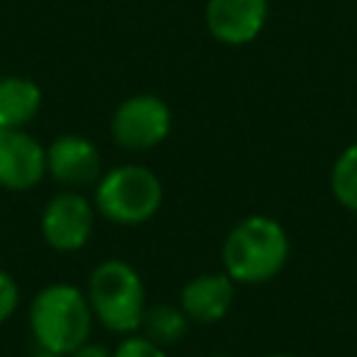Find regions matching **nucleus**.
Listing matches in <instances>:
<instances>
[{
  "mask_svg": "<svg viewBox=\"0 0 357 357\" xmlns=\"http://www.w3.org/2000/svg\"><path fill=\"white\" fill-rule=\"evenodd\" d=\"M33 357H61V354H50V351H42V354H33Z\"/></svg>",
  "mask_w": 357,
  "mask_h": 357,
  "instance_id": "obj_17",
  "label": "nucleus"
},
{
  "mask_svg": "<svg viewBox=\"0 0 357 357\" xmlns=\"http://www.w3.org/2000/svg\"><path fill=\"white\" fill-rule=\"evenodd\" d=\"M234 301V284L229 273H204L181 290V312L198 324L220 321Z\"/></svg>",
  "mask_w": 357,
  "mask_h": 357,
  "instance_id": "obj_10",
  "label": "nucleus"
},
{
  "mask_svg": "<svg viewBox=\"0 0 357 357\" xmlns=\"http://www.w3.org/2000/svg\"><path fill=\"white\" fill-rule=\"evenodd\" d=\"M98 209L117 223H142L162 204V181L139 165H123L106 173L95 192Z\"/></svg>",
  "mask_w": 357,
  "mask_h": 357,
  "instance_id": "obj_4",
  "label": "nucleus"
},
{
  "mask_svg": "<svg viewBox=\"0 0 357 357\" xmlns=\"http://www.w3.org/2000/svg\"><path fill=\"white\" fill-rule=\"evenodd\" d=\"M139 326H145V332L153 343L165 346V343H176L187 332V315L170 304H159V307H151L142 312Z\"/></svg>",
  "mask_w": 357,
  "mask_h": 357,
  "instance_id": "obj_12",
  "label": "nucleus"
},
{
  "mask_svg": "<svg viewBox=\"0 0 357 357\" xmlns=\"http://www.w3.org/2000/svg\"><path fill=\"white\" fill-rule=\"evenodd\" d=\"M271 357H293V354H271Z\"/></svg>",
  "mask_w": 357,
  "mask_h": 357,
  "instance_id": "obj_18",
  "label": "nucleus"
},
{
  "mask_svg": "<svg viewBox=\"0 0 357 357\" xmlns=\"http://www.w3.org/2000/svg\"><path fill=\"white\" fill-rule=\"evenodd\" d=\"M268 17V0H209L206 25L209 33L226 45L251 42Z\"/></svg>",
  "mask_w": 357,
  "mask_h": 357,
  "instance_id": "obj_8",
  "label": "nucleus"
},
{
  "mask_svg": "<svg viewBox=\"0 0 357 357\" xmlns=\"http://www.w3.org/2000/svg\"><path fill=\"white\" fill-rule=\"evenodd\" d=\"M92 326V307L73 284H50L31 304V329L42 351L73 354L86 343Z\"/></svg>",
  "mask_w": 357,
  "mask_h": 357,
  "instance_id": "obj_2",
  "label": "nucleus"
},
{
  "mask_svg": "<svg viewBox=\"0 0 357 357\" xmlns=\"http://www.w3.org/2000/svg\"><path fill=\"white\" fill-rule=\"evenodd\" d=\"M17 301H20V290H17V282L0 271V324L17 310Z\"/></svg>",
  "mask_w": 357,
  "mask_h": 357,
  "instance_id": "obj_15",
  "label": "nucleus"
},
{
  "mask_svg": "<svg viewBox=\"0 0 357 357\" xmlns=\"http://www.w3.org/2000/svg\"><path fill=\"white\" fill-rule=\"evenodd\" d=\"M332 190L346 209L357 212V142L337 156L332 167Z\"/></svg>",
  "mask_w": 357,
  "mask_h": 357,
  "instance_id": "obj_13",
  "label": "nucleus"
},
{
  "mask_svg": "<svg viewBox=\"0 0 357 357\" xmlns=\"http://www.w3.org/2000/svg\"><path fill=\"white\" fill-rule=\"evenodd\" d=\"M287 234L265 215L240 220L223 243V265L234 282L259 284L273 279L287 262Z\"/></svg>",
  "mask_w": 357,
  "mask_h": 357,
  "instance_id": "obj_1",
  "label": "nucleus"
},
{
  "mask_svg": "<svg viewBox=\"0 0 357 357\" xmlns=\"http://www.w3.org/2000/svg\"><path fill=\"white\" fill-rule=\"evenodd\" d=\"M73 357H112L103 346H92V343H81L75 351H73Z\"/></svg>",
  "mask_w": 357,
  "mask_h": 357,
  "instance_id": "obj_16",
  "label": "nucleus"
},
{
  "mask_svg": "<svg viewBox=\"0 0 357 357\" xmlns=\"http://www.w3.org/2000/svg\"><path fill=\"white\" fill-rule=\"evenodd\" d=\"M112 357H167V354L151 337H128L117 346V351Z\"/></svg>",
  "mask_w": 357,
  "mask_h": 357,
  "instance_id": "obj_14",
  "label": "nucleus"
},
{
  "mask_svg": "<svg viewBox=\"0 0 357 357\" xmlns=\"http://www.w3.org/2000/svg\"><path fill=\"white\" fill-rule=\"evenodd\" d=\"M42 103V92L31 78L8 75L0 81V128H22Z\"/></svg>",
  "mask_w": 357,
  "mask_h": 357,
  "instance_id": "obj_11",
  "label": "nucleus"
},
{
  "mask_svg": "<svg viewBox=\"0 0 357 357\" xmlns=\"http://www.w3.org/2000/svg\"><path fill=\"white\" fill-rule=\"evenodd\" d=\"M89 307L112 332H134L142 324L145 290L139 273L123 259H106L89 279Z\"/></svg>",
  "mask_w": 357,
  "mask_h": 357,
  "instance_id": "obj_3",
  "label": "nucleus"
},
{
  "mask_svg": "<svg viewBox=\"0 0 357 357\" xmlns=\"http://www.w3.org/2000/svg\"><path fill=\"white\" fill-rule=\"evenodd\" d=\"M45 156L53 178L67 187H86L100 176V153L84 137H75V134L59 137Z\"/></svg>",
  "mask_w": 357,
  "mask_h": 357,
  "instance_id": "obj_9",
  "label": "nucleus"
},
{
  "mask_svg": "<svg viewBox=\"0 0 357 357\" xmlns=\"http://www.w3.org/2000/svg\"><path fill=\"white\" fill-rule=\"evenodd\" d=\"M47 170L45 148L22 128H0V187L31 190Z\"/></svg>",
  "mask_w": 357,
  "mask_h": 357,
  "instance_id": "obj_6",
  "label": "nucleus"
},
{
  "mask_svg": "<svg viewBox=\"0 0 357 357\" xmlns=\"http://www.w3.org/2000/svg\"><path fill=\"white\" fill-rule=\"evenodd\" d=\"M218 357H223V354H218Z\"/></svg>",
  "mask_w": 357,
  "mask_h": 357,
  "instance_id": "obj_19",
  "label": "nucleus"
},
{
  "mask_svg": "<svg viewBox=\"0 0 357 357\" xmlns=\"http://www.w3.org/2000/svg\"><path fill=\"white\" fill-rule=\"evenodd\" d=\"M170 131V109L156 95H134L123 100L112 117V137L126 151H148Z\"/></svg>",
  "mask_w": 357,
  "mask_h": 357,
  "instance_id": "obj_5",
  "label": "nucleus"
},
{
  "mask_svg": "<svg viewBox=\"0 0 357 357\" xmlns=\"http://www.w3.org/2000/svg\"><path fill=\"white\" fill-rule=\"evenodd\" d=\"M42 234L56 251H78L92 234V206L78 192L56 195L42 212Z\"/></svg>",
  "mask_w": 357,
  "mask_h": 357,
  "instance_id": "obj_7",
  "label": "nucleus"
}]
</instances>
